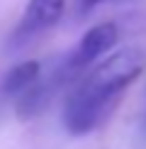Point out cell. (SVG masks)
<instances>
[{
	"mask_svg": "<svg viewBox=\"0 0 146 149\" xmlns=\"http://www.w3.org/2000/svg\"><path fill=\"white\" fill-rule=\"evenodd\" d=\"M39 76H41V64L39 61H22V64L12 66V69L5 73L3 86H0V93H3V95L20 98L29 86L36 83Z\"/></svg>",
	"mask_w": 146,
	"mask_h": 149,
	"instance_id": "obj_5",
	"label": "cell"
},
{
	"mask_svg": "<svg viewBox=\"0 0 146 149\" xmlns=\"http://www.w3.org/2000/svg\"><path fill=\"white\" fill-rule=\"evenodd\" d=\"M105 0H76V15H88V12H93L97 5H102Z\"/></svg>",
	"mask_w": 146,
	"mask_h": 149,
	"instance_id": "obj_6",
	"label": "cell"
},
{
	"mask_svg": "<svg viewBox=\"0 0 146 149\" xmlns=\"http://www.w3.org/2000/svg\"><path fill=\"white\" fill-rule=\"evenodd\" d=\"M146 66V54L139 47H124L97 61L66 95L63 127L71 134H88L110 117L124 88L136 81Z\"/></svg>",
	"mask_w": 146,
	"mask_h": 149,
	"instance_id": "obj_1",
	"label": "cell"
},
{
	"mask_svg": "<svg viewBox=\"0 0 146 149\" xmlns=\"http://www.w3.org/2000/svg\"><path fill=\"white\" fill-rule=\"evenodd\" d=\"M141 132L146 134V105H144V113H141Z\"/></svg>",
	"mask_w": 146,
	"mask_h": 149,
	"instance_id": "obj_7",
	"label": "cell"
},
{
	"mask_svg": "<svg viewBox=\"0 0 146 149\" xmlns=\"http://www.w3.org/2000/svg\"><path fill=\"white\" fill-rule=\"evenodd\" d=\"M117 39H119V29H117L114 22L93 24V27L81 37V42L63 56V64H66V69H68L71 78L73 81L81 78L88 66H93L95 61H102L100 56L110 54V49L117 44Z\"/></svg>",
	"mask_w": 146,
	"mask_h": 149,
	"instance_id": "obj_2",
	"label": "cell"
},
{
	"mask_svg": "<svg viewBox=\"0 0 146 149\" xmlns=\"http://www.w3.org/2000/svg\"><path fill=\"white\" fill-rule=\"evenodd\" d=\"M66 83H73V78H71L68 69H66L63 59H61L46 76H39L34 86H29V88L17 98V103H15L17 115H20L22 120H32L34 115H39L41 110L51 103V98L56 95V91H61Z\"/></svg>",
	"mask_w": 146,
	"mask_h": 149,
	"instance_id": "obj_3",
	"label": "cell"
},
{
	"mask_svg": "<svg viewBox=\"0 0 146 149\" xmlns=\"http://www.w3.org/2000/svg\"><path fill=\"white\" fill-rule=\"evenodd\" d=\"M63 10H66V0H29L22 12L20 24H17L15 34H12L15 44H22V42L32 39L34 34L54 27L61 20Z\"/></svg>",
	"mask_w": 146,
	"mask_h": 149,
	"instance_id": "obj_4",
	"label": "cell"
}]
</instances>
